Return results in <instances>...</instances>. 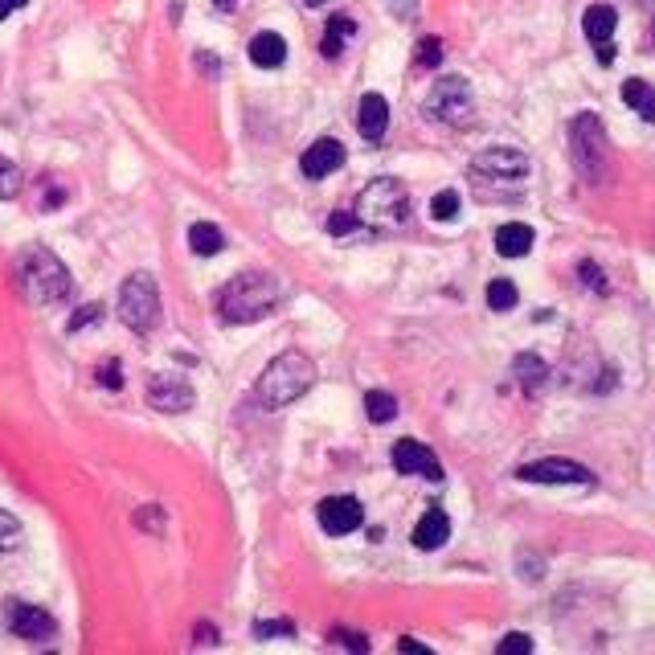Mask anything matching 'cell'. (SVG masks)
I'll list each match as a JSON object with an SVG mask.
<instances>
[{
	"instance_id": "obj_1",
	"label": "cell",
	"mask_w": 655,
	"mask_h": 655,
	"mask_svg": "<svg viewBox=\"0 0 655 655\" xmlns=\"http://www.w3.org/2000/svg\"><path fill=\"white\" fill-rule=\"evenodd\" d=\"M312 385H316V361L308 353H295V348H287L283 357H275L267 369L258 373L254 402L262 410H283V406L299 402Z\"/></svg>"
},
{
	"instance_id": "obj_2",
	"label": "cell",
	"mask_w": 655,
	"mask_h": 655,
	"mask_svg": "<svg viewBox=\"0 0 655 655\" xmlns=\"http://www.w3.org/2000/svg\"><path fill=\"white\" fill-rule=\"evenodd\" d=\"M279 303V283L262 271H242L217 295V316L226 324H254Z\"/></svg>"
},
{
	"instance_id": "obj_3",
	"label": "cell",
	"mask_w": 655,
	"mask_h": 655,
	"mask_svg": "<svg viewBox=\"0 0 655 655\" xmlns=\"http://www.w3.org/2000/svg\"><path fill=\"white\" fill-rule=\"evenodd\" d=\"M17 283L29 295V303H62L74 287L66 262L46 246H25L17 254Z\"/></svg>"
},
{
	"instance_id": "obj_4",
	"label": "cell",
	"mask_w": 655,
	"mask_h": 655,
	"mask_svg": "<svg viewBox=\"0 0 655 655\" xmlns=\"http://www.w3.org/2000/svg\"><path fill=\"white\" fill-rule=\"evenodd\" d=\"M357 222L361 230H398L406 226V217H410V193L402 181H393V177H377L361 189L357 197Z\"/></svg>"
},
{
	"instance_id": "obj_5",
	"label": "cell",
	"mask_w": 655,
	"mask_h": 655,
	"mask_svg": "<svg viewBox=\"0 0 655 655\" xmlns=\"http://www.w3.org/2000/svg\"><path fill=\"white\" fill-rule=\"evenodd\" d=\"M529 172H533V160L516 148H488L471 160V181L492 193H504V201H512L508 193H520Z\"/></svg>"
},
{
	"instance_id": "obj_6",
	"label": "cell",
	"mask_w": 655,
	"mask_h": 655,
	"mask_svg": "<svg viewBox=\"0 0 655 655\" xmlns=\"http://www.w3.org/2000/svg\"><path fill=\"white\" fill-rule=\"evenodd\" d=\"M119 320L140 336L160 328V287H156V279L148 271H136V275L123 279V287H119Z\"/></svg>"
},
{
	"instance_id": "obj_7",
	"label": "cell",
	"mask_w": 655,
	"mask_h": 655,
	"mask_svg": "<svg viewBox=\"0 0 655 655\" xmlns=\"http://www.w3.org/2000/svg\"><path fill=\"white\" fill-rule=\"evenodd\" d=\"M570 152H574V164L578 172L594 185L606 177V160H610V144H606V131H602V119L582 111L570 127Z\"/></svg>"
},
{
	"instance_id": "obj_8",
	"label": "cell",
	"mask_w": 655,
	"mask_h": 655,
	"mask_svg": "<svg viewBox=\"0 0 655 655\" xmlns=\"http://www.w3.org/2000/svg\"><path fill=\"white\" fill-rule=\"evenodd\" d=\"M422 111H426L430 119H439V123H451V127L467 123V119H471V111H475V99H471V86H467V78H459V74L439 78V82L430 86V95H426Z\"/></svg>"
},
{
	"instance_id": "obj_9",
	"label": "cell",
	"mask_w": 655,
	"mask_h": 655,
	"mask_svg": "<svg viewBox=\"0 0 655 655\" xmlns=\"http://www.w3.org/2000/svg\"><path fill=\"white\" fill-rule=\"evenodd\" d=\"M516 479H524V484H582V488H590L594 484V471L582 467V463H574V459L549 455V459L516 467Z\"/></svg>"
},
{
	"instance_id": "obj_10",
	"label": "cell",
	"mask_w": 655,
	"mask_h": 655,
	"mask_svg": "<svg viewBox=\"0 0 655 655\" xmlns=\"http://www.w3.org/2000/svg\"><path fill=\"white\" fill-rule=\"evenodd\" d=\"M148 406L160 414H185L193 406V385L172 373H156L148 381Z\"/></svg>"
},
{
	"instance_id": "obj_11",
	"label": "cell",
	"mask_w": 655,
	"mask_h": 655,
	"mask_svg": "<svg viewBox=\"0 0 655 655\" xmlns=\"http://www.w3.org/2000/svg\"><path fill=\"white\" fill-rule=\"evenodd\" d=\"M615 25H619V13L610 9V5H590V9L582 13V33H586L590 46L598 50V62H602V66L615 62V46H610V37H615Z\"/></svg>"
},
{
	"instance_id": "obj_12",
	"label": "cell",
	"mask_w": 655,
	"mask_h": 655,
	"mask_svg": "<svg viewBox=\"0 0 655 655\" xmlns=\"http://www.w3.org/2000/svg\"><path fill=\"white\" fill-rule=\"evenodd\" d=\"M320 524H324V533L328 537H348L353 529H361L365 524V508H361V500H353V496H328L324 504H320Z\"/></svg>"
},
{
	"instance_id": "obj_13",
	"label": "cell",
	"mask_w": 655,
	"mask_h": 655,
	"mask_svg": "<svg viewBox=\"0 0 655 655\" xmlns=\"http://www.w3.org/2000/svg\"><path fill=\"white\" fill-rule=\"evenodd\" d=\"M393 467H398L402 475H426V479H434V484L443 479V463L434 459L430 447H422V443H414V439L393 443Z\"/></svg>"
},
{
	"instance_id": "obj_14",
	"label": "cell",
	"mask_w": 655,
	"mask_h": 655,
	"mask_svg": "<svg viewBox=\"0 0 655 655\" xmlns=\"http://www.w3.org/2000/svg\"><path fill=\"white\" fill-rule=\"evenodd\" d=\"M9 631L13 635H21V639H50L54 635V619L46 615L41 606H29V602H9Z\"/></svg>"
},
{
	"instance_id": "obj_15",
	"label": "cell",
	"mask_w": 655,
	"mask_h": 655,
	"mask_svg": "<svg viewBox=\"0 0 655 655\" xmlns=\"http://www.w3.org/2000/svg\"><path fill=\"white\" fill-rule=\"evenodd\" d=\"M340 164H344V144L332 140V136L316 140L308 152H303V160H299V168H303V177H308V181H324V177H332V172H336Z\"/></svg>"
},
{
	"instance_id": "obj_16",
	"label": "cell",
	"mask_w": 655,
	"mask_h": 655,
	"mask_svg": "<svg viewBox=\"0 0 655 655\" xmlns=\"http://www.w3.org/2000/svg\"><path fill=\"white\" fill-rule=\"evenodd\" d=\"M250 62H254L258 70H279V66L287 62V41H283V33H275V29L254 33V37H250Z\"/></svg>"
},
{
	"instance_id": "obj_17",
	"label": "cell",
	"mask_w": 655,
	"mask_h": 655,
	"mask_svg": "<svg viewBox=\"0 0 655 655\" xmlns=\"http://www.w3.org/2000/svg\"><path fill=\"white\" fill-rule=\"evenodd\" d=\"M357 127H361V136H365L369 144H377V140L385 136V127H389V103H385L377 91H369V95L361 99V107H357Z\"/></svg>"
},
{
	"instance_id": "obj_18",
	"label": "cell",
	"mask_w": 655,
	"mask_h": 655,
	"mask_svg": "<svg viewBox=\"0 0 655 655\" xmlns=\"http://www.w3.org/2000/svg\"><path fill=\"white\" fill-rule=\"evenodd\" d=\"M451 537V516L443 508H430L418 524H414V545L418 549H443Z\"/></svg>"
},
{
	"instance_id": "obj_19",
	"label": "cell",
	"mask_w": 655,
	"mask_h": 655,
	"mask_svg": "<svg viewBox=\"0 0 655 655\" xmlns=\"http://www.w3.org/2000/svg\"><path fill=\"white\" fill-rule=\"evenodd\" d=\"M533 226H524V222H508V226H500L496 230V250L504 254V258H524L533 250Z\"/></svg>"
},
{
	"instance_id": "obj_20",
	"label": "cell",
	"mask_w": 655,
	"mask_h": 655,
	"mask_svg": "<svg viewBox=\"0 0 655 655\" xmlns=\"http://www.w3.org/2000/svg\"><path fill=\"white\" fill-rule=\"evenodd\" d=\"M623 103H627L639 119L655 123V86H651V82H643V78H627V82H623Z\"/></svg>"
},
{
	"instance_id": "obj_21",
	"label": "cell",
	"mask_w": 655,
	"mask_h": 655,
	"mask_svg": "<svg viewBox=\"0 0 655 655\" xmlns=\"http://www.w3.org/2000/svg\"><path fill=\"white\" fill-rule=\"evenodd\" d=\"M189 250L197 258H213V254L226 250V238H222V230H217L213 222H197V226H189Z\"/></svg>"
},
{
	"instance_id": "obj_22",
	"label": "cell",
	"mask_w": 655,
	"mask_h": 655,
	"mask_svg": "<svg viewBox=\"0 0 655 655\" xmlns=\"http://www.w3.org/2000/svg\"><path fill=\"white\" fill-rule=\"evenodd\" d=\"M353 33H357V21H353V17H344V13H340V17H332V21H328V29H324V41H320V54H324V58H340L344 41L353 37Z\"/></svg>"
},
{
	"instance_id": "obj_23",
	"label": "cell",
	"mask_w": 655,
	"mask_h": 655,
	"mask_svg": "<svg viewBox=\"0 0 655 655\" xmlns=\"http://www.w3.org/2000/svg\"><path fill=\"white\" fill-rule=\"evenodd\" d=\"M365 414H369V422L385 426V422H393V414H398V398L385 389H373V393H365Z\"/></svg>"
},
{
	"instance_id": "obj_24",
	"label": "cell",
	"mask_w": 655,
	"mask_h": 655,
	"mask_svg": "<svg viewBox=\"0 0 655 655\" xmlns=\"http://www.w3.org/2000/svg\"><path fill=\"white\" fill-rule=\"evenodd\" d=\"M516 299H520V295H516V283H512V279H492V283H488V308H492V312H512Z\"/></svg>"
},
{
	"instance_id": "obj_25",
	"label": "cell",
	"mask_w": 655,
	"mask_h": 655,
	"mask_svg": "<svg viewBox=\"0 0 655 655\" xmlns=\"http://www.w3.org/2000/svg\"><path fill=\"white\" fill-rule=\"evenodd\" d=\"M430 217H434V222H455V217H459V193H455V189L434 193V201H430Z\"/></svg>"
},
{
	"instance_id": "obj_26",
	"label": "cell",
	"mask_w": 655,
	"mask_h": 655,
	"mask_svg": "<svg viewBox=\"0 0 655 655\" xmlns=\"http://www.w3.org/2000/svg\"><path fill=\"white\" fill-rule=\"evenodd\" d=\"M17 193H21V168L9 156H0V201H13Z\"/></svg>"
},
{
	"instance_id": "obj_27",
	"label": "cell",
	"mask_w": 655,
	"mask_h": 655,
	"mask_svg": "<svg viewBox=\"0 0 655 655\" xmlns=\"http://www.w3.org/2000/svg\"><path fill=\"white\" fill-rule=\"evenodd\" d=\"M516 373H520V381L529 385V389H537V385L545 381V361L533 357V353H520V357H516Z\"/></svg>"
},
{
	"instance_id": "obj_28",
	"label": "cell",
	"mask_w": 655,
	"mask_h": 655,
	"mask_svg": "<svg viewBox=\"0 0 655 655\" xmlns=\"http://www.w3.org/2000/svg\"><path fill=\"white\" fill-rule=\"evenodd\" d=\"M443 62V41L439 37H426V41H418V50H414V66L418 70H434Z\"/></svg>"
},
{
	"instance_id": "obj_29",
	"label": "cell",
	"mask_w": 655,
	"mask_h": 655,
	"mask_svg": "<svg viewBox=\"0 0 655 655\" xmlns=\"http://www.w3.org/2000/svg\"><path fill=\"white\" fill-rule=\"evenodd\" d=\"M17 545H21V520L0 508V553H9Z\"/></svg>"
},
{
	"instance_id": "obj_30",
	"label": "cell",
	"mask_w": 655,
	"mask_h": 655,
	"mask_svg": "<svg viewBox=\"0 0 655 655\" xmlns=\"http://www.w3.org/2000/svg\"><path fill=\"white\" fill-rule=\"evenodd\" d=\"M103 320V303H86V308H78L74 316H70V332H82V328H91V324H99Z\"/></svg>"
},
{
	"instance_id": "obj_31",
	"label": "cell",
	"mask_w": 655,
	"mask_h": 655,
	"mask_svg": "<svg viewBox=\"0 0 655 655\" xmlns=\"http://www.w3.org/2000/svg\"><path fill=\"white\" fill-rule=\"evenodd\" d=\"M353 230H361L357 213H332V217H328V234H332V238H348Z\"/></svg>"
},
{
	"instance_id": "obj_32",
	"label": "cell",
	"mask_w": 655,
	"mask_h": 655,
	"mask_svg": "<svg viewBox=\"0 0 655 655\" xmlns=\"http://www.w3.org/2000/svg\"><path fill=\"white\" fill-rule=\"evenodd\" d=\"M332 639L344 643V647H353V651H369V639L365 635H353V631H332Z\"/></svg>"
},
{
	"instance_id": "obj_33",
	"label": "cell",
	"mask_w": 655,
	"mask_h": 655,
	"mask_svg": "<svg viewBox=\"0 0 655 655\" xmlns=\"http://www.w3.org/2000/svg\"><path fill=\"white\" fill-rule=\"evenodd\" d=\"M99 381H103L107 389H119V385H123V373H119V361H107V365L99 369Z\"/></svg>"
},
{
	"instance_id": "obj_34",
	"label": "cell",
	"mask_w": 655,
	"mask_h": 655,
	"mask_svg": "<svg viewBox=\"0 0 655 655\" xmlns=\"http://www.w3.org/2000/svg\"><path fill=\"white\" fill-rule=\"evenodd\" d=\"M500 651H533V639L529 635H504L500 639Z\"/></svg>"
},
{
	"instance_id": "obj_35",
	"label": "cell",
	"mask_w": 655,
	"mask_h": 655,
	"mask_svg": "<svg viewBox=\"0 0 655 655\" xmlns=\"http://www.w3.org/2000/svg\"><path fill=\"white\" fill-rule=\"evenodd\" d=\"M29 5V0H0V21H5V17H13L17 9H25Z\"/></svg>"
},
{
	"instance_id": "obj_36",
	"label": "cell",
	"mask_w": 655,
	"mask_h": 655,
	"mask_svg": "<svg viewBox=\"0 0 655 655\" xmlns=\"http://www.w3.org/2000/svg\"><path fill=\"white\" fill-rule=\"evenodd\" d=\"M582 279H586V283H594V287H606V283H602V271H594L590 262H582Z\"/></svg>"
},
{
	"instance_id": "obj_37",
	"label": "cell",
	"mask_w": 655,
	"mask_h": 655,
	"mask_svg": "<svg viewBox=\"0 0 655 655\" xmlns=\"http://www.w3.org/2000/svg\"><path fill=\"white\" fill-rule=\"evenodd\" d=\"M254 635H291V627H271V623H258Z\"/></svg>"
},
{
	"instance_id": "obj_38",
	"label": "cell",
	"mask_w": 655,
	"mask_h": 655,
	"mask_svg": "<svg viewBox=\"0 0 655 655\" xmlns=\"http://www.w3.org/2000/svg\"><path fill=\"white\" fill-rule=\"evenodd\" d=\"M398 647H406V651H422V655H430V647H426V643H418V639H410V635H406V639H402Z\"/></svg>"
},
{
	"instance_id": "obj_39",
	"label": "cell",
	"mask_w": 655,
	"mask_h": 655,
	"mask_svg": "<svg viewBox=\"0 0 655 655\" xmlns=\"http://www.w3.org/2000/svg\"><path fill=\"white\" fill-rule=\"evenodd\" d=\"M197 62H201V70H209V74H217V58H213V54H197Z\"/></svg>"
},
{
	"instance_id": "obj_40",
	"label": "cell",
	"mask_w": 655,
	"mask_h": 655,
	"mask_svg": "<svg viewBox=\"0 0 655 655\" xmlns=\"http://www.w3.org/2000/svg\"><path fill=\"white\" fill-rule=\"evenodd\" d=\"M213 5H217V9H234V0H213Z\"/></svg>"
},
{
	"instance_id": "obj_41",
	"label": "cell",
	"mask_w": 655,
	"mask_h": 655,
	"mask_svg": "<svg viewBox=\"0 0 655 655\" xmlns=\"http://www.w3.org/2000/svg\"><path fill=\"white\" fill-rule=\"evenodd\" d=\"M303 5H308V9H320V5H324V0H303Z\"/></svg>"
},
{
	"instance_id": "obj_42",
	"label": "cell",
	"mask_w": 655,
	"mask_h": 655,
	"mask_svg": "<svg viewBox=\"0 0 655 655\" xmlns=\"http://www.w3.org/2000/svg\"><path fill=\"white\" fill-rule=\"evenodd\" d=\"M651 33H655V25H651Z\"/></svg>"
}]
</instances>
